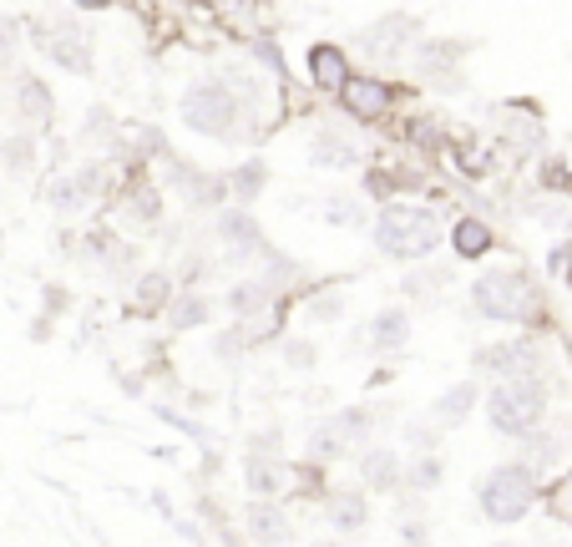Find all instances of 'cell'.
<instances>
[{
  "instance_id": "1",
  "label": "cell",
  "mask_w": 572,
  "mask_h": 547,
  "mask_svg": "<svg viewBox=\"0 0 572 547\" xmlns=\"http://www.w3.org/2000/svg\"><path fill=\"white\" fill-rule=\"evenodd\" d=\"M375 244H380V254L411 264V259H426V254L441 244V223H436L431 208L390 203V208L380 213V223H375Z\"/></svg>"
},
{
  "instance_id": "2",
  "label": "cell",
  "mask_w": 572,
  "mask_h": 547,
  "mask_svg": "<svg viewBox=\"0 0 572 547\" xmlns=\"http://www.w3.org/2000/svg\"><path fill=\"white\" fill-rule=\"evenodd\" d=\"M471 299L486 320H502V325H522L532 309H537V284L517 269H492L471 284Z\"/></svg>"
},
{
  "instance_id": "3",
  "label": "cell",
  "mask_w": 572,
  "mask_h": 547,
  "mask_svg": "<svg viewBox=\"0 0 572 547\" xmlns=\"http://www.w3.org/2000/svg\"><path fill=\"white\" fill-rule=\"evenodd\" d=\"M542 411H547V390H542L537 380H527V375L502 380L492 396H486V421H492L497 431H507V436H527V431H537Z\"/></svg>"
},
{
  "instance_id": "4",
  "label": "cell",
  "mask_w": 572,
  "mask_h": 547,
  "mask_svg": "<svg viewBox=\"0 0 572 547\" xmlns=\"http://www.w3.org/2000/svg\"><path fill=\"white\" fill-rule=\"evenodd\" d=\"M476 502H481L486 522H502V527L517 522V517H527V507L537 502L532 466H497V472L476 487Z\"/></svg>"
},
{
  "instance_id": "5",
  "label": "cell",
  "mask_w": 572,
  "mask_h": 547,
  "mask_svg": "<svg viewBox=\"0 0 572 547\" xmlns=\"http://www.w3.org/2000/svg\"><path fill=\"white\" fill-rule=\"evenodd\" d=\"M233 117H238V107H233V97H228L218 82H198V87L183 92V122H188L193 132H203V137H228V132H233Z\"/></svg>"
},
{
  "instance_id": "6",
  "label": "cell",
  "mask_w": 572,
  "mask_h": 547,
  "mask_svg": "<svg viewBox=\"0 0 572 547\" xmlns=\"http://www.w3.org/2000/svg\"><path fill=\"white\" fill-rule=\"evenodd\" d=\"M36 41H41V46H46V56H51V61H61L66 71H76V76H87V71H92V46L81 41L76 31H41Z\"/></svg>"
},
{
  "instance_id": "7",
  "label": "cell",
  "mask_w": 572,
  "mask_h": 547,
  "mask_svg": "<svg viewBox=\"0 0 572 547\" xmlns=\"http://www.w3.org/2000/svg\"><path fill=\"white\" fill-rule=\"evenodd\" d=\"M340 92H345V107L355 117H385L390 112V87L375 82V76H350Z\"/></svg>"
},
{
  "instance_id": "8",
  "label": "cell",
  "mask_w": 572,
  "mask_h": 547,
  "mask_svg": "<svg viewBox=\"0 0 572 547\" xmlns=\"http://www.w3.org/2000/svg\"><path fill=\"white\" fill-rule=\"evenodd\" d=\"M218 233H223V244H228V254H264V233H259V223L249 218V213H223V223H218Z\"/></svg>"
},
{
  "instance_id": "9",
  "label": "cell",
  "mask_w": 572,
  "mask_h": 547,
  "mask_svg": "<svg viewBox=\"0 0 572 547\" xmlns=\"http://www.w3.org/2000/svg\"><path fill=\"white\" fill-rule=\"evenodd\" d=\"M309 163H314V168H355L360 152H355V142H345L340 132H319V137L309 142Z\"/></svg>"
},
{
  "instance_id": "10",
  "label": "cell",
  "mask_w": 572,
  "mask_h": 547,
  "mask_svg": "<svg viewBox=\"0 0 572 547\" xmlns=\"http://www.w3.org/2000/svg\"><path fill=\"white\" fill-rule=\"evenodd\" d=\"M532 345H492V350H481L476 365L481 370H497V375H527L532 370Z\"/></svg>"
},
{
  "instance_id": "11",
  "label": "cell",
  "mask_w": 572,
  "mask_h": 547,
  "mask_svg": "<svg viewBox=\"0 0 572 547\" xmlns=\"http://www.w3.org/2000/svg\"><path fill=\"white\" fill-rule=\"evenodd\" d=\"M309 71L319 87H345L350 82V66H345V51L340 46H314L309 51Z\"/></svg>"
},
{
  "instance_id": "12",
  "label": "cell",
  "mask_w": 572,
  "mask_h": 547,
  "mask_svg": "<svg viewBox=\"0 0 572 547\" xmlns=\"http://www.w3.org/2000/svg\"><path fill=\"white\" fill-rule=\"evenodd\" d=\"M97 188H102L97 173H76V178H66V183L51 188V203H56V208H87V203L97 198Z\"/></svg>"
},
{
  "instance_id": "13",
  "label": "cell",
  "mask_w": 572,
  "mask_h": 547,
  "mask_svg": "<svg viewBox=\"0 0 572 547\" xmlns=\"http://www.w3.org/2000/svg\"><path fill=\"white\" fill-rule=\"evenodd\" d=\"M451 244H456L461 259H481L486 249H492V228H486L481 218H461L456 233H451Z\"/></svg>"
},
{
  "instance_id": "14",
  "label": "cell",
  "mask_w": 572,
  "mask_h": 547,
  "mask_svg": "<svg viewBox=\"0 0 572 547\" xmlns=\"http://www.w3.org/2000/svg\"><path fill=\"white\" fill-rule=\"evenodd\" d=\"M471 406H476V385H451L446 396L436 401V421L456 426V421H466V416H471Z\"/></svg>"
},
{
  "instance_id": "15",
  "label": "cell",
  "mask_w": 572,
  "mask_h": 547,
  "mask_svg": "<svg viewBox=\"0 0 572 547\" xmlns=\"http://www.w3.org/2000/svg\"><path fill=\"white\" fill-rule=\"evenodd\" d=\"M228 309L238 320H259L264 309H269V289L264 284H238L233 294H228Z\"/></svg>"
},
{
  "instance_id": "16",
  "label": "cell",
  "mask_w": 572,
  "mask_h": 547,
  "mask_svg": "<svg viewBox=\"0 0 572 547\" xmlns=\"http://www.w3.org/2000/svg\"><path fill=\"white\" fill-rule=\"evenodd\" d=\"M360 477H365L370 487L390 492L395 477H400V472H395V456H390V451H365V456H360Z\"/></svg>"
},
{
  "instance_id": "17",
  "label": "cell",
  "mask_w": 572,
  "mask_h": 547,
  "mask_svg": "<svg viewBox=\"0 0 572 547\" xmlns=\"http://www.w3.org/2000/svg\"><path fill=\"white\" fill-rule=\"evenodd\" d=\"M243 472H249V487H254V492H279V487H284V466H274V461H264V456H249V466H243Z\"/></svg>"
},
{
  "instance_id": "18",
  "label": "cell",
  "mask_w": 572,
  "mask_h": 547,
  "mask_svg": "<svg viewBox=\"0 0 572 547\" xmlns=\"http://www.w3.org/2000/svg\"><path fill=\"white\" fill-rule=\"evenodd\" d=\"M405 335H411L405 315H380V320H375V330H370V340H375L380 350H395V345H405Z\"/></svg>"
},
{
  "instance_id": "19",
  "label": "cell",
  "mask_w": 572,
  "mask_h": 547,
  "mask_svg": "<svg viewBox=\"0 0 572 547\" xmlns=\"http://www.w3.org/2000/svg\"><path fill=\"white\" fill-rule=\"evenodd\" d=\"M330 517H335V527H340V532H360V527L370 522V517H365V502H360V497H335Z\"/></svg>"
},
{
  "instance_id": "20",
  "label": "cell",
  "mask_w": 572,
  "mask_h": 547,
  "mask_svg": "<svg viewBox=\"0 0 572 547\" xmlns=\"http://www.w3.org/2000/svg\"><path fill=\"white\" fill-rule=\"evenodd\" d=\"M21 107H26L31 122H46L51 117V92L41 82H21Z\"/></svg>"
},
{
  "instance_id": "21",
  "label": "cell",
  "mask_w": 572,
  "mask_h": 547,
  "mask_svg": "<svg viewBox=\"0 0 572 547\" xmlns=\"http://www.w3.org/2000/svg\"><path fill=\"white\" fill-rule=\"evenodd\" d=\"M254 537H264V542H284L289 537V527H284V517L274 512V507H254Z\"/></svg>"
},
{
  "instance_id": "22",
  "label": "cell",
  "mask_w": 572,
  "mask_h": 547,
  "mask_svg": "<svg viewBox=\"0 0 572 547\" xmlns=\"http://www.w3.org/2000/svg\"><path fill=\"white\" fill-rule=\"evenodd\" d=\"M198 320H208V299H183V304L173 309V325H178V330H193Z\"/></svg>"
},
{
  "instance_id": "23",
  "label": "cell",
  "mask_w": 572,
  "mask_h": 547,
  "mask_svg": "<svg viewBox=\"0 0 572 547\" xmlns=\"http://www.w3.org/2000/svg\"><path fill=\"white\" fill-rule=\"evenodd\" d=\"M233 188H238L243 198H254V193L264 188V163H249V168H238V173H233Z\"/></svg>"
},
{
  "instance_id": "24",
  "label": "cell",
  "mask_w": 572,
  "mask_h": 547,
  "mask_svg": "<svg viewBox=\"0 0 572 547\" xmlns=\"http://www.w3.org/2000/svg\"><path fill=\"white\" fill-rule=\"evenodd\" d=\"M411 482H416V487H436V461H421L416 472H411Z\"/></svg>"
},
{
  "instance_id": "25",
  "label": "cell",
  "mask_w": 572,
  "mask_h": 547,
  "mask_svg": "<svg viewBox=\"0 0 572 547\" xmlns=\"http://www.w3.org/2000/svg\"><path fill=\"white\" fill-rule=\"evenodd\" d=\"M157 299H168V284H157V274L142 284V304H157Z\"/></svg>"
},
{
  "instance_id": "26",
  "label": "cell",
  "mask_w": 572,
  "mask_h": 547,
  "mask_svg": "<svg viewBox=\"0 0 572 547\" xmlns=\"http://www.w3.org/2000/svg\"><path fill=\"white\" fill-rule=\"evenodd\" d=\"M6 152H11V168H26L31 163V142H11Z\"/></svg>"
},
{
  "instance_id": "27",
  "label": "cell",
  "mask_w": 572,
  "mask_h": 547,
  "mask_svg": "<svg viewBox=\"0 0 572 547\" xmlns=\"http://www.w3.org/2000/svg\"><path fill=\"white\" fill-rule=\"evenodd\" d=\"M76 6H81V11H107L112 0H76Z\"/></svg>"
},
{
  "instance_id": "28",
  "label": "cell",
  "mask_w": 572,
  "mask_h": 547,
  "mask_svg": "<svg viewBox=\"0 0 572 547\" xmlns=\"http://www.w3.org/2000/svg\"><path fill=\"white\" fill-rule=\"evenodd\" d=\"M188 6H208V0H188Z\"/></svg>"
}]
</instances>
